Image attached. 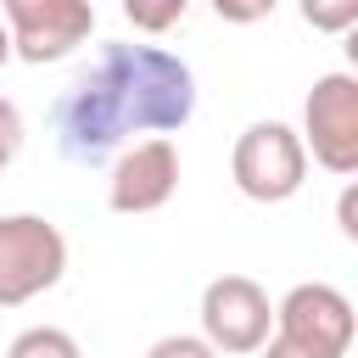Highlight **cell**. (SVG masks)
I'll return each mask as SVG.
<instances>
[{
  "instance_id": "9",
  "label": "cell",
  "mask_w": 358,
  "mask_h": 358,
  "mask_svg": "<svg viewBox=\"0 0 358 358\" xmlns=\"http://www.w3.org/2000/svg\"><path fill=\"white\" fill-rule=\"evenodd\" d=\"M6 358H84V352H78V341L62 324H28V330L11 336Z\"/></svg>"
},
{
  "instance_id": "4",
  "label": "cell",
  "mask_w": 358,
  "mask_h": 358,
  "mask_svg": "<svg viewBox=\"0 0 358 358\" xmlns=\"http://www.w3.org/2000/svg\"><path fill=\"white\" fill-rule=\"evenodd\" d=\"M302 151L324 173H358V78L352 73H319L302 101Z\"/></svg>"
},
{
  "instance_id": "6",
  "label": "cell",
  "mask_w": 358,
  "mask_h": 358,
  "mask_svg": "<svg viewBox=\"0 0 358 358\" xmlns=\"http://www.w3.org/2000/svg\"><path fill=\"white\" fill-rule=\"evenodd\" d=\"M0 22L11 34L17 62H62L95 34V6L90 0H0Z\"/></svg>"
},
{
  "instance_id": "13",
  "label": "cell",
  "mask_w": 358,
  "mask_h": 358,
  "mask_svg": "<svg viewBox=\"0 0 358 358\" xmlns=\"http://www.w3.org/2000/svg\"><path fill=\"white\" fill-rule=\"evenodd\" d=\"M213 11H218V22H235V28H246V22H263V17H274V6L280 0H207Z\"/></svg>"
},
{
  "instance_id": "3",
  "label": "cell",
  "mask_w": 358,
  "mask_h": 358,
  "mask_svg": "<svg viewBox=\"0 0 358 358\" xmlns=\"http://www.w3.org/2000/svg\"><path fill=\"white\" fill-rule=\"evenodd\" d=\"M67 274V235L39 213L0 218V308H22L62 285Z\"/></svg>"
},
{
  "instance_id": "16",
  "label": "cell",
  "mask_w": 358,
  "mask_h": 358,
  "mask_svg": "<svg viewBox=\"0 0 358 358\" xmlns=\"http://www.w3.org/2000/svg\"><path fill=\"white\" fill-rule=\"evenodd\" d=\"M336 218H341V235H347V241H358V190H352V185L341 190V201H336Z\"/></svg>"
},
{
  "instance_id": "15",
  "label": "cell",
  "mask_w": 358,
  "mask_h": 358,
  "mask_svg": "<svg viewBox=\"0 0 358 358\" xmlns=\"http://www.w3.org/2000/svg\"><path fill=\"white\" fill-rule=\"evenodd\" d=\"M257 358H330V352L302 347V341H291V336H274V330H268V341L257 347Z\"/></svg>"
},
{
  "instance_id": "17",
  "label": "cell",
  "mask_w": 358,
  "mask_h": 358,
  "mask_svg": "<svg viewBox=\"0 0 358 358\" xmlns=\"http://www.w3.org/2000/svg\"><path fill=\"white\" fill-rule=\"evenodd\" d=\"M11 62V34H6V22H0V67Z\"/></svg>"
},
{
  "instance_id": "2",
  "label": "cell",
  "mask_w": 358,
  "mask_h": 358,
  "mask_svg": "<svg viewBox=\"0 0 358 358\" xmlns=\"http://www.w3.org/2000/svg\"><path fill=\"white\" fill-rule=\"evenodd\" d=\"M229 179L246 201H263V207H280L302 190L308 179V151H302V134L280 117H263L252 129H241L235 151H229Z\"/></svg>"
},
{
  "instance_id": "8",
  "label": "cell",
  "mask_w": 358,
  "mask_h": 358,
  "mask_svg": "<svg viewBox=\"0 0 358 358\" xmlns=\"http://www.w3.org/2000/svg\"><path fill=\"white\" fill-rule=\"evenodd\" d=\"M274 336H291V341L319 347L330 358H347V347H352V302H347V291H336L324 280L291 285L274 302Z\"/></svg>"
},
{
  "instance_id": "5",
  "label": "cell",
  "mask_w": 358,
  "mask_h": 358,
  "mask_svg": "<svg viewBox=\"0 0 358 358\" xmlns=\"http://www.w3.org/2000/svg\"><path fill=\"white\" fill-rule=\"evenodd\" d=\"M274 302L252 274H218L201 291V336L218 358H246L268 341Z\"/></svg>"
},
{
  "instance_id": "1",
  "label": "cell",
  "mask_w": 358,
  "mask_h": 358,
  "mask_svg": "<svg viewBox=\"0 0 358 358\" xmlns=\"http://www.w3.org/2000/svg\"><path fill=\"white\" fill-rule=\"evenodd\" d=\"M196 112V73L162 45H101L90 73L56 101V151L78 168L106 162L134 134H173Z\"/></svg>"
},
{
  "instance_id": "11",
  "label": "cell",
  "mask_w": 358,
  "mask_h": 358,
  "mask_svg": "<svg viewBox=\"0 0 358 358\" xmlns=\"http://www.w3.org/2000/svg\"><path fill=\"white\" fill-rule=\"evenodd\" d=\"M296 6L313 34H347L358 22V0H296Z\"/></svg>"
},
{
  "instance_id": "12",
  "label": "cell",
  "mask_w": 358,
  "mask_h": 358,
  "mask_svg": "<svg viewBox=\"0 0 358 358\" xmlns=\"http://www.w3.org/2000/svg\"><path fill=\"white\" fill-rule=\"evenodd\" d=\"M22 140H28V123H22V112H17V101H6L0 95V173L17 162V151H22Z\"/></svg>"
},
{
  "instance_id": "14",
  "label": "cell",
  "mask_w": 358,
  "mask_h": 358,
  "mask_svg": "<svg viewBox=\"0 0 358 358\" xmlns=\"http://www.w3.org/2000/svg\"><path fill=\"white\" fill-rule=\"evenodd\" d=\"M145 358H218V352L207 347V336H162L145 347Z\"/></svg>"
},
{
  "instance_id": "10",
  "label": "cell",
  "mask_w": 358,
  "mask_h": 358,
  "mask_svg": "<svg viewBox=\"0 0 358 358\" xmlns=\"http://www.w3.org/2000/svg\"><path fill=\"white\" fill-rule=\"evenodd\" d=\"M185 11H190V0H123L129 28H140V34H168L173 22H185Z\"/></svg>"
},
{
  "instance_id": "7",
  "label": "cell",
  "mask_w": 358,
  "mask_h": 358,
  "mask_svg": "<svg viewBox=\"0 0 358 358\" xmlns=\"http://www.w3.org/2000/svg\"><path fill=\"white\" fill-rule=\"evenodd\" d=\"M173 190H179V145L168 134H145V140L123 145L106 173V207L129 213V218L168 207Z\"/></svg>"
}]
</instances>
